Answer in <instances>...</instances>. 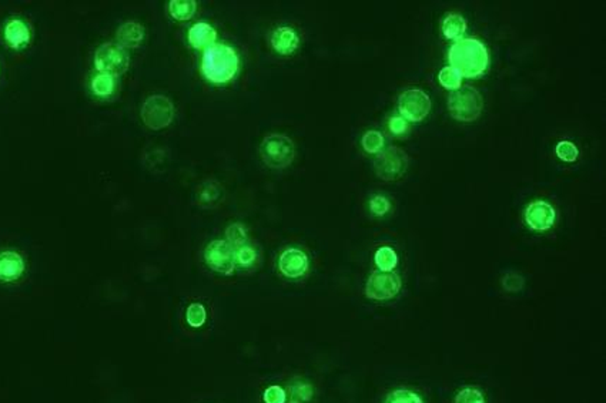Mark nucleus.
<instances>
[{"instance_id": "nucleus-1", "label": "nucleus", "mask_w": 606, "mask_h": 403, "mask_svg": "<svg viewBox=\"0 0 606 403\" xmlns=\"http://www.w3.org/2000/svg\"><path fill=\"white\" fill-rule=\"evenodd\" d=\"M240 70V57L237 51L224 43H216L203 53L201 71L213 84H226L236 78Z\"/></svg>"}, {"instance_id": "nucleus-2", "label": "nucleus", "mask_w": 606, "mask_h": 403, "mask_svg": "<svg viewBox=\"0 0 606 403\" xmlns=\"http://www.w3.org/2000/svg\"><path fill=\"white\" fill-rule=\"evenodd\" d=\"M451 67L455 68L463 77L474 78L481 76L490 61L487 47L477 39L457 40L448 53Z\"/></svg>"}, {"instance_id": "nucleus-3", "label": "nucleus", "mask_w": 606, "mask_h": 403, "mask_svg": "<svg viewBox=\"0 0 606 403\" xmlns=\"http://www.w3.org/2000/svg\"><path fill=\"white\" fill-rule=\"evenodd\" d=\"M483 107V97L474 87H460L448 98V110L458 121H475L481 116Z\"/></svg>"}, {"instance_id": "nucleus-4", "label": "nucleus", "mask_w": 606, "mask_h": 403, "mask_svg": "<svg viewBox=\"0 0 606 403\" xmlns=\"http://www.w3.org/2000/svg\"><path fill=\"white\" fill-rule=\"evenodd\" d=\"M260 154L263 161L271 168H286L288 167L296 157V147L291 138L283 134L267 136L261 146Z\"/></svg>"}, {"instance_id": "nucleus-5", "label": "nucleus", "mask_w": 606, "mask_h": 403, "mask_svg": "<svg viewBox=\"0 0 606 403\" xmlns=\"http://www.w3.org/2000/svg\"><path fill=\"white\" fill-rule=\"evenodd\" d=\"M141 118L150 130H163L168 127L174 118V106L171 100L163 94L150 96L141 107Z\"/></svg>"}, {"instance_id": "nucleus-6", "label": "nucleus", "mask_w": 606, "mask_h": 403, "mask_svg": "<svg viewBox=\"0 0 606 403\" xmlns=\"http://www.w3.org/2000/svg\"><path fill=\"white\" fill-rule=\"evenodd\" d=\"M127 51L116 43H104L94 53V67L97 71L113 77L126 73L128 68Z\"/></svg>"}, {"instance_id": "nucleus-7", "label": "nucleus", "mask_w": 606, "mask_h": 403, "mask_svg": "<svg viewBox=\"0 0 606 403\" xmlns=\"http://www.w3.org/2000/svg\"><path fill=\"white\" fill-rule=\"evenodd\" d=\"M374 164L375 173L380 178L394 181L405 173L408 167V157L401 148L390 147L377 157Z\"/></svg>"}, {"instance_id": "nucleus-8", "label": "nucleus", "mask_w": 606, "mask_h": 403, "mask_svg": "<svg viewBox=\"0 0 606 403\" xmlns=\"http://www.w3.org/2000/svg\"><path fill=\"white\" fill-rule=\"evenodd\" d=\"M398 108L405 120L418 123L431 111V100L423 90L411 88L400 96Z\"/></svg>"}, {"instance_id": "nucleus-9", "label": "nucleus", "mask_w": 606, "mask_h": 403, "mask_svg": "<svg viewBox=\"0 0 606 403\" xmlns=\"http://www.w3.org/2000/svg\"><path fill=\"white\" fill-rule=\"evenodd\" d=\"M401 290V278L395 272L375 271L367 281L365 295L370 300L385 301L394 298Z\"/></svg>"}, {"instance_id": "nucleus-10", "label": "nucleus", "mask_w": 606, "mask_h": 403, "mask_svg": "<svg viewBox=\"0 0 606 403\" xmlns=\"http://www.w3.org/2000/svg\"><path fill=\"white\" fill-rule=\"evenodd\" d=\"M204 261L213 271L220 272L223 275L233 274L236 268L234 250L227 241L223 240H214L206 247Z\"/></svg>"}, {"instance_id": "nucleus-11", "label": "nucleus", "mask_w": 606, "mask_h": 403, "mask_svg": "<svg viewBox=\"0 0 606 403\" xmlns=\"http://www.w3.org/2000/svg\"><path fill=\"white\" fill-rule=\"evenodd\" d=\"M555 210L547 201L538 200L531 203L525 210V223L535 231H547L555 223Z\"/></svg>"}, {"instance_id": "nucleus-12", "label": "nucleus", "mask_w": 606, "mask_h": 403, "mask_svg": "<svg viewBox=\"0 0 606 403\" xmlns=\"http://www.w3.org/2000/svg\"><path fill=\"white\" fill-rule=\"evenodd\" d=\"M278 268L287 278H300L308 270V257L298 248H287L280 255Z\"/></svg>"}, {"instance_id": "nucleus-13", "label": "nucleus", "mask_w": 606, "mask_h": 403, "mask_svg": "<svg viewBox=\"0 0 606 403\" xmlns=\"http://www.w3.org/2000/svg\"><path fill=\"white\" fill-rule=\"evenodd\" d=\"M300 44V37L293 27L281 26L277 27L271 34V46L273 49L283 56L293 54Z\"/></svg>"}, {"instance_id": "nucleus-14", "label": "nucleus", "mask_w": 606, "mask_h": 403, "mask_svg": "<svg viewBox=\"0 0 606 403\" xmlns=\"http://www.w3.org/2000/svg\"><path fill=\"white\" fill-rule=\"evenodd\" d=\"M187 37H188V43L194 49H197V50L204 49L206 50L207 47L216 44L217 31L210 23L198 21V23H196L190 27Z\"/></svg>"}, {"instance_id": "nucleus-15", "label": "nucleus", "mask_w": 606, "mask_h": 403, "mask_svg": "<svg viewBox=\"0 0 606 403\" xmlns=\"http://www.w3.org/2000/svg\"><path fill=\"white\" fill-rule=\"evenodd\" d=\"M24 272V261L14 251L0 252V280L14 281Z\"/></svg>"}, {"instance_id": "nucleus-16", "label": "nucleus", "mask_w": 606, "mask_h": 403, "mask_svg": "<svg viewBox=\"0 0 606 403\" xmlns=\"http://www.w3.org/2000/svg\"><path fill=\"white\" fill-rule=\"evenodd\" d=\"M118 46L134 49L144 40V27L137 21H127L121 24L116 33Z\"/></svg>"}, {"instance_id": "nucleus-17", "label": "nucleus", "mask_w": 606, "mask_h": 403, "mask_svg": "<svg viewBox=\"0 0 606 403\" xmlns=\"http://www.w3.org/2000/svg\"><path fill=\"white\" fill-rule=\"evenodd\" d=\"M4 39L11 47L19 49V47L26 46L29 43L30 30L26 26V23H23L19 19H14V20L9 21L4 27Z\"/></svg>"}, {"instance_id": "nucleus-18", "label": "nucleus", "mask_w": 606, "mask_h": 403, "mask_svg": "<svg viewBox=\"0 0 606 403\" xmlns=\"http://www.w3.org/2000/svg\"><path fill=\"white\" fill-rule=\"evenodd\" d=\"M467 30V21L461 14L450 13L443 21V33L447 39L460 40Z\"/></svg>"}, {"instance_id": "nucleus-19", "label": "nucleus", "mask_w": 606, "mask_h": 403, "mask_svg": "<svg viewBox=\"0 0 606 403\" xmlns=\"http://www.w3.org/2000/svg\"><path fill=\"white\" fill-rule=\"evenodd\" d=\"M198 204L201 207H213L223 198V190L218 183L207 181L198 190Z\"/></svg>"}, {"instance_id": "nucleus-20", "label": "nucleus", "mask_w": 606, "mask_h": 403, "mask_svg": "<svg viewBox=\"0 0 606 403\" xmlns=\"http://www.w3.org/2000/svg\"><path fill=\"white\" fill-rule=\"evenodd\" d=\"M197 10V1L196 0H171L168 3V11L173 19L176 20H188L194 16Z\"/></svg>"}, {"instance_id": "nucleus-21", "label": "nucleus", "mask_w": 606, "mask_h": 403, "mask_svg": "<svg viewBox=\"0 0 606 403\" xmlns=\"http://www.w3.org/2000/svg\"><path fill=\"white\" fill-rule=\"evenodd\" d=\"M116 88V78L110 74L99 73L91 80V90L99 97H110Z\"/></svg>"}, {"instance_id": "nucleus-22", "label": "nucleus", "mask_w": 606, "mask_h": 403, "mask_svg": "<svg viewBox=\"0 0 606 403\" xmlns=\"http://www.w3.org/2000/svg\"><path fill=\"white\" fill-rule=\"evenodd\" d=\"M375 264L380 268V271L383 272H391L397 264H398V257L397 252L391 248V247H381L377 250L375 252Z\"/></svg>"}, {"instance_id": "nucleus-23", "label": "nucleus", "mask_w": 606, "mask_h": 403, "mask_svg": "<svg viewBox=\"0 0 606 403\" xmlns=\"http://www.w3.org/2000/svg\"><path fill=\"white\" fill-rule=\"evenodd\" d=\"M226 238H227L226 241L230 244V247L233 250H236V248L247 244V240H248L247 230H246V227L243 224L234 223V224H231V225L227 227V230H226Z\"/></svg>"}, {"instance_id": "nucleus-24", "label": "nucleus", "mask_w": 606, "mask_h": 403, "mask_svg": "<svg viewBox=\"0 0 606 403\" xmlns=\"http://www.w3.org/2000/svg\"><path fill=\"white\" fill-rule=\"evenodd\" d=\"M361 144H363V148L367 153L377 154L384 147V136L380 131H375V130L367 131L361 138Z\"/></svg>"}, {"instance_id": "nucleus-25", "label": "nucleus", "mask_w": 606, "mask_h": 403, "mask_svg": "<svg viewBox=\"0 0 606 403\" xmlns=\"http://www.w3.org/2000/svg\"><path fill=\"white\" fill-rule=\"evenodd\" d=\"M438 80L445 88L458 90L461 87L463 76L455 68H453L451 66H447V67L441 68V71L438 74Z\"/></svg>"}, {"instance_id": "nucleus-26", "label": "nucleus", "mask_w": 606, "mask_h": 403, "mask_svg": "<svg viewBox=\"0 0 606 403\" xmlns=\"http://www.w3.org/2000/svg\"><path fill=\"white\" fill-rule=\"evenodd\" d=\"M256 261H257V252L251 245L246 244V245H241V247L234 250V262L237 265L248 268V267L254 265Z\"/></svg>"}, {"instance_id": "nucleus-27", "label": "nucleus", "mask_w": 606, "mask_h": 403, "mask_svg": "<svg viewBox=\"0 0 606 403\" xmlns=\"http://www.w3.org/2000/svg\"><path fill=\"white\" fill-rule=\"evenodd\" d=\"M313 395H314V391L310 384L296 382L291 387L290 403H308L313 399Z\"/></svg>"}, {"instance_id": "nucleus-28", "label": "nucleus", "mask_w": 606, "mask_h": 403, "mask_svg": "<svg viewBox=\"0 0 606 403\" xmlns=\"http://www.w3.org/2000/svg\"><path fill=\"white\" fill-rule=\"evenodd\" d=\"M186 318H187V322H188V325H190V327H193V328H200V327H203V325H204V322H206V320H207L206 308H204L201 304L194 302V304H191V305L187 308V311H186Z\"/></svg>"}, {"instance_id": "nucleus-29", "label": "nucleus", "mask_w": 606, "mask_h": 403, "mask_svg": "<svg viewBox=\"0 0 606 403\" xmlns=\"http://www.w3.org/2000/svg\"><path fill=\"white\" fill-rule=\"evenodd\" d=\"M385 403H424V401L415 392L408 389H397L387 397Z\"/></svg>"}, {"instance_id": "nucleus-30", "label": "nucleus", "mask_w": 606, "mask_h": 403, "mask_svg": "<svg viewBox=\"0 0 606 403\" xmlns=\"http://www.w3.org/2000/svg\"><path fill=\"white\" fill-rule=\"evenodd\" d=\"M555 151H557V155H558L562 161H565V163H572V161H575V160L578 158V154H580V151H578L577 146H575L574 143H571V141H560V143L557 144Z\"/></svg>"}, {"instance_id": "nucleus-31", "label": "nucleus", "mask_w": 606, "mask_h": 403, "mask_svg": "<svg viewBox=\"0 0 606 403\" xmlns=\"http://www.w3.org/2000/svg\"><path fill=\"white\" fill-rule=\"evenodd\" d=\"M455 403H485V399L481 391L475 388H465L458 392Z\"/></svg>"}, {"instance_id": "nucleus-32", "label": "nucleus", "mask_w": 606, "mask_h": 403, "mask_svg": "<svg viewBox=\"0 0 606 403\" xmlns=\"http://www.w3.org/2000/svg\"><path fill=\"white\" fill-rule=\"evenodd\" d=\"M390 208H391V204L384 195H375L370 200V210L377 217L385 215L390 211Z\"/></svg>"}, {"instance_id": "nucleus-33", "label": "nucleus", "mask_w": 606, "mask_h": 403, "mask_svg": "<svg viewBox=\"0 0 606 403\" xmlns=\"http://www.w3.org/2000/svg\"><path fill=\"white\" fill-rule=\"evenodd\" d=\"M263 399L266 403H286L287 395H286V391L281 387L273 385V387H270L264 391Z\"/></svg>"}, {"instance_id": "nucleus-34", "label": "nucleus", "mask_w": 606, "mask_h": 403, "mask_svg": "<svg viewBox=\"0 0 606 403\" xmlns=\"http://www.w3.org/2000/svg\"><path fill=\"white\" fill-rule=\"evenodd\" d=\"M388 126H390L391 133L395 134V136H401L408 130V123L404 117H391Z\"/></svg>"}]
</instances>
